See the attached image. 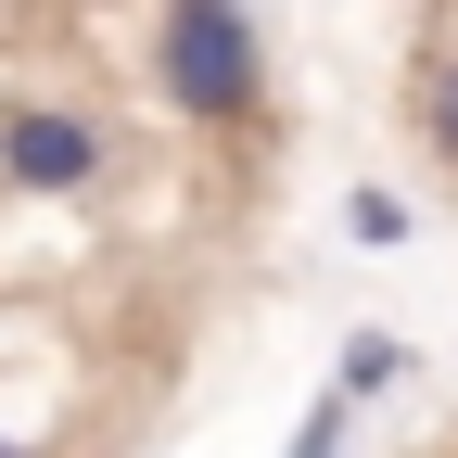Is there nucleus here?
Instances as JSON below:
<instances>
[{
	"label": "nucleus",
	"instance_id": "obj_1",
	"mask_svg": "<svg viewBox=\"0 0 458 458\" xmlns=\"http://www.w3.org/2000/svg\"><path fill=\"white\" fill-rule=\"evenodd\" d=\"M140 77L179 128H267V26L255 0H153Z\"/></svg>",
	"mask_w": 458,
	"mask_h": 458
},
{
	"label": "nucleus",
	"instance_id": "obj_2",
	"mask_svg": "<svg viewBox=\"0 0 458 458\" xmlns=\"http://www.w3.org/2000/svg\"><path fill=\"white\" fill-rule=\"evenodd\" d=\"M114 179V128L77 102H51V89H13L0 102V191H38V204H77Z\"/></svg>",
	"mask_w": 458,
	"mask_h": 458
},
{
	"label": "nucleus",
	"instance_id": "obj_3",
	"mask_svg": "<svg viewBox=\"0 0 458 458\" xmlns=\"http://www.w3.org/2000/svg\"><path fill=\"white\" fill-rule=\"evenodd\" d=\"M408 128H420V153L458 179V51H433V64L408 77Z\"/></svg>",
	"mask_w": 458,
	"mask_h": 458
},
{
	"label": "nucleus",
	"instance_id": "obj_4",
	"mask_svg": "<svg viewBox=\"0 0 458 458\" xmlns=\"http://www.w3.org/2000/svg\"><path fill=\"white\" fill-rule=\"evenodd\" d=\"M331 382H344V394H394V382H408V344H394V331H357Z\"/></svg>",
	"mask_w": 458,
	"mask_h": 458
},
{
	"label": "nucleus",
	"instance_id": "obj_5",
	"mask_svg": "<svg viewBox=\"0 0 458 458\" xmlns=\"http://www.w3.org/2000/svg\"><path fill=\"white\" fill-rule=\"evenodd\" d=\"M344 229H357L369 255H394V242H408V204H394V191H357V204H344Z\"/></svg>",
	"mask_w": 458,
	"mask_h": 458
},
{
	"label": "nucleus",
	"instance_id": "obj_6",
	"mask_svg": "<svg viewBox=\"0 0 458 458\" xmlns=\"http://www.w3.org/2000/svg\"><path fill=\"white\" fill-rule=\"evenodd\" d=\"M344 433H357V394H344V382H331V394H318V408H306V420H293V445H306V458H331V445H344Z\"/></svg>",
	"mask_w": 458,
	"mask_h": 458
}]
</instances>
